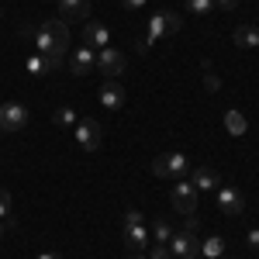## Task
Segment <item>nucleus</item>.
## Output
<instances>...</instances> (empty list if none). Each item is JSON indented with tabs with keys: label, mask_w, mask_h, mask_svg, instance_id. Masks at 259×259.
Wrapping results in <instances>:
<instances>
[{
	"label": "nucleus",
	"mask_w": 259,
	"mask_h": 259,
	"mask_svg": "<svg viewBox=\"0 0 259 259\" xmlns=\"http://www.w3.org/2000/svg\"><path fill=\"white\" fill-rule=\"evenodd\" d=\"M221 259H225V256H221ZM232 259H235V256H232Z\"/></svg>",
	"instance_id": "34"
},
{
	"label": "nucleus",
	"mask_w": 259,
	"mask_h": 259,
	"mask_svg": "<svg viewBox=\"0 0 259 259\" xmlns=\"http://www.w3.org/2000/svg\"><path fill=\"white\" fill-rule=\"evenodd\" d=\"M11 204H14V200H11V190H4V187H0V221L11 214Z\"/></svg>",
	"instance_id": "23"
},
{
	"label": "nucleus",
	"mask_w": 259,
	"mask_h": 259,
	"mask_svg": "<svg viewBox=\"0 0 259 259\" xmlns=\"http://www.w3.org/2000/svg\"><path fill=\"white\" fill-rule=\"evenodd\" d=\"M83 45H90L94 52L107 49V45H111V31H107V24H100V21H87V28H83Z\"/></svg>",
	"instance_id": "13"
},
{
	"label": "nucleus",
	"mask_w": 259,
	"mask_h": 259,
	"mask_svg": "<svg viewBox=\"0 0 259 259\" xmlns=\"http://www.w3.org/2000/svg\"><path fill=\"white\" fill-rule=\"evenodd\" d=\"M190 159L183 156V152H166V156H159V159H152V173L156 177H169V180H187L190 177Z\"/></svg>",
	"instance_id": "3"
},
{
	"label": "nucleus",
	"mask_w": 259,
	"mask_h": 259,
	"mask_svg": "<svg viewBox=\"0 0 259 259\" xmlns=\"http://www.w3.org/2000/svg\"><path fill=\"white\" fill-rule=\"evenodd\" d=\"M214 7H221V11H235L239 0H214Z\"/></svg>",
	"instance_id": "27"
},
{
	"label": "nucleus",
	"mask_w": 259,
	"mask_h": 259,
	"mask_svg": "<svg viewBox=\"0 0 259 259\" xmlns=\"http://www.w3.org/2000/svg\"><path fill=\"white\" fill-rule=\"evenodd\" d=\"M24 66H28L31 76H45V73H52V62L45 59V56H38V52H31V56L24 59Z\"/></svg>",
	"instance_id": "19"
},
{
	"label": "nucleus",
	"mask_w": 259,
	"mask_h": 259,
	"mask_svg": "<svg viewBox=\"0 0 259 259\" xmlns=\"http://www.w3.org/2000/svg\"><path fill=\"white\" fill-rule=\"evenodd\" d=\"M180 14L177 11H159V14H152L149 18V28H145V38L139 41V52H149V45H156L162 35H177L180 31Z\"/></svg>",
	"instance_id": "2"
},
{
	"label": "nucleus",
	"mask_w": 259,
	"mask_h": 259,
	"mask_svg": "<svg viewBox=\"0 0 259 259\" xmlns=\"http://www.w3.org/2000/svg\"><path fill=\"white\" fill-rule=\"evenodd\" d=\"M31 41H35V52L52 62V69H59L69 52V28H66V21L49 18L38 28H31Z\"/></svg>",
	"instance_id": "1"
},
{
	"label": "nucleus",
	"mask_w": 259,
	"mask_h": 259,
	"mask_svg": "<svg viewBox=\"0 0 259 259\" xmlns=\"http://www.w3.org/2000/svg\"><path fill=\"white\" fill-rule=\"evenodd\" d=\"M62 21H87L90 18V0H56Z\"/></svg>",
	"instance_id": "15"
},
{
	"label": "nucleus",
	"mask_w": 259,
	"mask_h": 259,
	"mask_svg": "<svg viewBox=\"0 0 259 259\" xmlns=\"http://www.w3.org/2000/svg\"><path fill=\"white\" fill-rule=\"evenodd\" d=\"M28 124V107L18 104V100H7V104H0V132H21Z\"/></svg>",
	"instance_id": "6"
},
{
	"label": "nucleus",
	"mask_w": 259,
	"mask_h": 259,
	"mask_svg": "<svg viewBox=\"0 0 259 259\" xmlns=\"http://www.w3.org/2000/svg\"><path fill=\"white\" fill-rule=\"evenodd\" d=\"M169 239H173L169 221H166V218H156V221H152V242H156V245H169Z\"/></svg>",
	"instance_id": "20"
},
{
	"label": "nucleus",
	"mask_w": 259,
	"mask_h": 259,
	"mask_svg": "<svg viewBox=\"0 0 259 259\" xmlns=\"http://www.w3.org/2000/svg\"><path fill=\"white\" fill-rule=\"evenodd\" d=\"M200 256H207V259H221V256H225V242H221V239H207V242H200Z\"/></svg>",
	"instance_id": "22"
},
{
	"label": "nucleus",
	"mask_w": 259,
	"mask_h": 259,
	"mask_svg": "<svg viewBox=\"0 0 259 259\" xmlns=\"http://www.w3.org/2000/svg\"><path fill=\"white\" fill-rule=\"evenodd\" d=\"M225 128H228V135H235V139H239V135L249 132V121H245L242 111H228V114H225Z\"/></svg>",
	"instance_id": "17"
},
{
	"label": "nucleus",
	"mask_w": 259,
	"mask_h": 259,
	"mask_svg": "<svg viewBox=\"0 0 259 259\" xmlns=\"http://www.w3.org/2000/svg\"><path fill=\"white\" fill-rule=\"evenodd\" d=\"M214 200H218L221 214H232V218H239L242 211H245V200H242V194L235 190V187H218V190H214Z\"/></svg>",
	"instance_id": "11"
},
{
	"label": "nucleus",
	"mask_w": 259,
	"mask_h": 259,
	"mask_svg": "<svg viewBox=\"0 0 259 259\" xmlns=\"http://www.w3.org/2000/svg\"><path fill=\"white\" fill-rule=\"evenodd\" d=\"M190 183L197 187V194H211V190L221 187V177L211 166H197V169H190Z\"/></svg>",
	"instance_id": "14"
},
{
	"label": "nucleus",
	"mask_w": 259,
	"mask_h": 259,
	"mask_svg": "<svg viewBox=\"0 0 259 259\" xmlns=\"http://www.w3.org/2000/svg\"><path fill=\"white\" fill-rule=\"evenodd\" d=\"M35 259H62V256H59V252H38Z\"/></svg>",
	"instance_id": "29"
},
{
	"label": "nucleus",
	"mask_w": 259,
	"mask_h": 259,
	"mask_svg": "<svg viewBox=\"0 0 259 259\" xmlns=\"http://www.w3.org/2000/svg\"><path fill=\"white\" fill-rule=\"evenodd\" d=\"M121 4H124V7H128V11H139V7H145V4H149V0H121Z\"/></svg>",
	"instance_id": "28"
},
{
	"label": "nucleus",
	"mask_w": 259,
	"mask_h": 259,
	"mask_svg": "<svg viewBox=\"0 0 259 259\" xmlns=\"http://www.w3.org/2000/svg\"><path fill=\"white\" fill-rule=\"evenodd\" d=\"M149 259H177V256L169 252V245H152V252H149Z\"/></svg>",
	"instance_id": "24"
},
{
	"label": "nucleus",
	"mask_w": 259,
	"mask_h": 259,
	"mask_svg": "<svg viewBox=\"0 0 259 259\" xmlns=\"http://www.w3.org/2000/svg\"><path fill=\"white\" fill-rule=\"evenodd\" d=\"M97 97H100V104H104L107 111H121L124 100H128V94H124V87H121L118 80H104L100 90H97Z\"/></svg>",
	"instance_id": "12"
},
{
	"label": "nucleus",
	"mask_w": 259,
	"mask_h": 259,
	"mask_svg": "<svg viewBox=\"0 0 259 259\" xmlns=\"http://www.w3.org/2000/svg\"><path fill=\"white\" fill-rule=\"evenodd\" d=\"M0 18H4V11H0Z\"/></svg>",
	"instance_id": "33"
},
{
	"label": "nucleus",
	"mask_w": 259,
	"mask_h": 259,
	"mask_svg": "<svg viewBox=\"0 0 259 259\" xmlns=\"http://www.w3.org/2000/svg\"><path fill=\"white\" fill-rule=\"evenodd\" d=\"M66 66H69L73 76H90V73H97V52L90 45H80V49H73V56H69Z\"/></svg>",
	"instance_id": "10"
},
{
	"label": "nucleus",
	"mask_w": 259,
	"mask_h": 259,
	"mask_svg": "<svg viewBox=\"0 0 259 259\" xmlns=\"http://www.w3.org/2000/svg\"><path fill=\"white\" fill-rule=\"evenodd\" d=\"M187 11L197 18H211L214 14V0H187Z\"/></svg>",
	"instance_id": "21"
},
{
	"label": "nucleus",
	"mask_w": 259,
	"mask_h": 259,
	"mask_svg": "<svg viewBox=\"0 0 259 259\" xmlns=\"http://www.w3.org/2000/svg\"><path fill=\"white\" fill-rule=\"evenodd\" d=\"M124 245L132 249V252H142L149 242H152V235H149V228H145V218H142V211H128L124 214Z\"/></svg>",
	"instance_id": "4"
},
{
	"label": "nucleus",
	"mask_w": 259,
	"mask_h": 259,
	"mask_svg": "<svg viewBox=\"0 0 259 259\" xmlns=\"http://www.w3.org/2000/svg\"><path fill=\"white\" fill-rule=\"evenodd\" d=\"M245 242H249V249H256V252H259V228H252V232L245 235Z\"/></svg>",
	"instance_id": "26"
},
{
	"label": "nucleus",
	"mask_w": 259,
	"mask_h": 259,
	"mask_svg": "<svg viewBox=\"0 0 259 259\" xmlns=\"http://www.w3.org/2000/svg\"><path fill=\"white\" fill-rule=\"evenodd\" d=\"M204 76H207V90H218V76H214L211 62H204Z\"/></svg>",
	"instance_id": "25"
},
{
	"label": "nucleus",
	"mask_w": 259,
	"mask_h": 259,
	"mask_svg": "<svg viewBox=\"0 0 259 259\" xmlns=\"http://www.w3.org/2000/svg\"><path fill=\"white\" fill-rule=\"evenodd\" d=\"M128 259H142V256H135V252H132V256H128Z\"/></svg>",
	"instance_id": "31"
},
{
	"label": "nucleus",
	"mask_w": 259,
	"mask_h": 259,
	"mask_svg": "<svg viewBox=\"0 0 259 259\" xmlns=\"http://www.w3.org/2000/svg\"><path fill=\"white\" fill-rule=\"evenodd\" d=\"M97 73L104 76V80H114V76H121L124 73V52H118V49H100L97 52Z\"/></svg>",
	"instance_id": "9"
},
{
	"label": "nucleus",
	"mask_w": 259,
	"mask_h": 259,
	"mask_svg": "<svg viewBox=\"0 0 259 259\" xmlns=\"http://www.w3.org/2000/svg\"><path fill=\"white\" fill-rule=\"evenodd\" d=\"M197 187L190 183V180H177L173 187H169V200H173V207H177L180 214L187 218V214H197Z\"/></svg>",
	"instance_id": "5"
},
{
	"label": "nucleus",
	"mask_w": 259,
	"mask_h": 259,
	"mask_svg": "<svg viewBox=\"0 0 259 259\" xmlns=\"http://www.w3.org/2000/svg\"><path fill=\"white\" fill-rule=\"evenodd\" d=\"M52 121H56V128H66V132H73V128H76V111H73V107H69V104H62L59 111H56V114H52Z\"/></svg>",
	"instance_id": "18"
},
{
	"label": "nucleus",
	"mask_w": 259,
	"mask_h": 259,
	"mask_svg": "<svg viewBox=\"0 0 259 259\" xmlns=\"http://www.w3.org/2000/svg\"><path fill=\"white\" fill-rule=\"evenodd\" d=\"M0 239H4V221H0Z\"/></svg>",
	"instance_id": "30"
},
{
	"label": "nucleus",
	"mask_w": 259,
	"mask_h": 259,
	"mask_svg": "<svg viewBox=\"0 0 259 259\" xmlns=\"http://www.w3.org/2000/svg\"><path fill=\"white\" fill-rule=\"evenodd\" d=\"M73 135H76V145H80V149H87V152L100 149V142H104L100 124L94 118H80V121H76V128H73Z\"/></svg>",
	"instance_id": "8"
},
{
	"label": "nucleus",
	"mask_w": 259,
	"mask_h": 259,
	"mask_svg": "<svg viewBox=\"0 0 259 259\" xmlns=\"http://www.w3.org/2000/svg\"><path fill=\"white\" fill-rule=\"evenodd\" d=\"M232 38H235L239 49H259V24H252V21L249 24H239Z\"/></svg>",
	"instance_id": "16"
},
{
	"label": "nucleus",
	"mask_w": 259,
	"mask_h": 259,
	"mask_svg": "<svg viewBox=\"0 0 259 259\" xmlns=\"http://www.w3.org/2000/svg\"><path fill=\"white\" fill-rule=\"evenodd\" d=\"M169 252L177 259H197L200 256V242H197V232H173V239H169Z\"/></svg>",
	"instance_id": "7"
},
{
	"label": "nucleus",
	"mask_w": 259,
	"mask_h": 259,
	"mask_svg": "<svg viewBox=\"0 0 259 259\" xmlns=\"http://www.w3.org/2000/svg\"><path fill=\"white\" fill-rule=\"evenodd\" d=\"M197 259H207V256H197Z\"/></svg>",
	"instance_id": "32"
}]
</instances>
